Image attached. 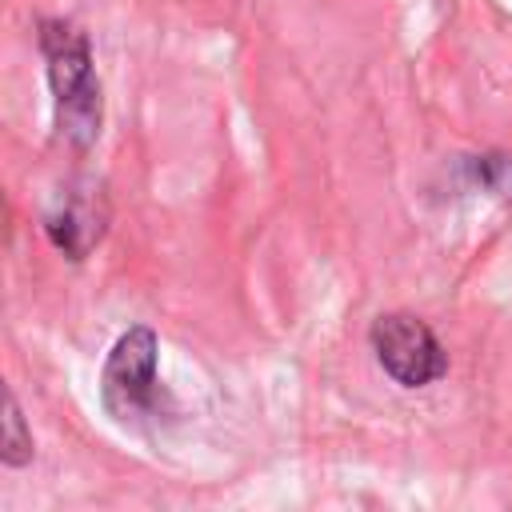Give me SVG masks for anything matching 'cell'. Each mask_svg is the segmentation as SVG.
Listing matches in <instances>:
<instances>
[{
	"label": "cell",
	"instance_id": "cell-1",
	"mask_svg": "<svg viewBox=\"0 0 512 512\" xmlns=\"http://www.w3.org/2000/svg\"><path fill=\"white\" fill-rule=\"evenodd\" d=\"M40 52L48 60V84L56 96V128L72 148H88L100 136V116H104L88 40L68 20H44Z\"/></svg>",
	"mask_w": 512,
	"mask_h": 512
},
{
	"label": "cell",
	"instance_id": "cell-2",
	"mask_svg": "<svg viewBox=\"0 0 512 512\" xmlns=\"http://www.w3.org/2000/svg\"><path fill=\"white\" fill-rule=\"evenodd\" d=\"M100 396H104V408L124 424H140L156 416L160 380H156V336L148 328H128L116 340L104 364Z\"/></svg>",
	"mask_w": 512,
	"mask_h": 512
},
{
	"label": "cell",
	"instance_id": "cell-3",
	"mask_svg": "<svg viewBox=\"0 0 512 512\" xmlns=\"http://www.w3.org/2000/svg\"><path fill=\"white\" fill-rule=\"evenodd\" d=\"M372 352H376L380 368L404 388H424V384L440 380L448 368L436 332L424 320L404 316V312L380 316L372 324Z\"/></svg>",
	"mask_w": 512,
	"mask_h": 512
},
{
	"label": "cell",
	"instance_id": "cell-4",
	"mask_svg": "<svg viewBox=\"0 0 512 512\" xmlns=\"http://www.w3.org/2000/svg\"><path fill=\"white\" fill-rule=\"evenodd\" d=\"M44 228H48L52 244H56L64 256L80 260V256L104 236V204H100V196H88V192H80V188H68V192L56 200V208L48 212Z\"/></svg>",
	"mask_w": 512,
	"mask_h": 512
},
{
	"label": "cell",
	"instance_id": "cell-5",
	"mask_svg": "<svg viewBox=\"0 0 512 512\" xmlns=\"http://www.w3.org/2000/svg\"><path fill=\"white\" fill-rule=\"evenodd\" d=\"M4 424H8V436H4V464H24L28 456H32V436L24 432V416H20V408H16V396H8V416H4Z\"/></svg>",
	"mask_w": 512,
	"mask_h": 512
}]
</instances>
